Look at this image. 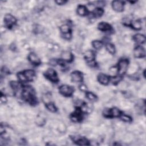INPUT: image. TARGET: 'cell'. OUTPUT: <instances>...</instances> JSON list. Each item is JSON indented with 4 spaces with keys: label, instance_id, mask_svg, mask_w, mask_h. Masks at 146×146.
I'll return each instance as SVG.
<instances>
[{
    "label": "cell",
    "instance_id": "1",
    "mask_svg": "<svg viewBox=\"0 0 146 146\" xmlns=\"http://www.w3.org/2000/svg\"><path fill=\"white\" fill-rule=\"evenodd\" d=\"M21 96L22 99L31 106L37 104L38 100L35 96L34 89L30 86H26L22 87Z\"/></svg>",
    "mask_w": 146,
    "mask_h": 146
},
{
    "label": "cell",
    "instance_id": "2",
    "mask_svg": "<svg viewBox=\"0 0 146 146\" xmlns=\"http://www.w3.org/2000/svg\"><path fill=\"white\" fill-rule=\"evenodd\" d=\"M35 72L33 70H26L22 72H18L17 76L20 82H31L33 80Z\"/></svg>",
    "mask_w": 146,
    "mask_h": 146
},
{
    "label": "cell",
    "instance_id": "3",
    "mask_svg": "<svg viewBox=\"0 0 146 146\" xmlns=\"http://www.w3.org/2000/svg\"><path fill=\"white\" fill-rule=\"evenodd\" d=\"M121 113L122 112L116 107L112 108H106L103 111V116L107 118L119 117Z\"/></svg>",
    "mask_w": 146,
    "mask_h": 146
},
{
    "label": "cell",
    "instance_id": "4",
    "mask_svg": "<svg viewBox=\"0 0 146 146\" xmlns=\"http://www.w3.org/2000/svg\"><path fill=\"white\" fill-rule=\"evenodd\" d=\"M129 64V60L127 59L123 58L119 60L117 64V72L119 75L123 76L127 71Z\"/></svg>",
    "mask_w": 146,
    "mask_h": 146
},
{
    "label": "cell",
    "instance_id": "5",
    "mask_svg": "<svg viewBox=\"0 0 146 146\" xmlns=\"http://www.w3.org/2000/svg\"><path fill=\"white\" fill-rule=\"evenodd\" d=\"M74 88L72 86L63 84L59 87V93L65 97H70L72 95L74 92Z\"/></svg>",
    "mask_w": 146,
    "mask_h": 146
},
{
    "label": "cell",
    "instance_id": "6",
    "mask_svg": "<svg viewBox=\"0 0 146 146\" xmlns=\"http://www.w3.org/2000/svg\"><path fill=\"white\" fill-rule=\"evenodd\" d=\"M43 75L46 78L52 83H56L59 80L56 71L53 68H48L44 72Z\"/></svg>",
    "mask_w": 146,
    "mask_h": 146
},
{
    "label": "cell",
    "instance_id": "7",
    "mask_svg": "<svg viewBox=\"0 0 146 146\" xmlns=\"http://www.w3.org/2000/svg\"><path fill=\"white\" fill-rule=\"evenodd\" d=\"M84 56L85 59L87 61V63L91 67H95L96 65V63L95 61V53L92 50H87L84 54Z\"/></svg>",
    "mask_w": 146,
    "mask_h": 146
},
{
    "label": "cell",
    "instance_id": "8",
    "mask_svg": "<svg viewBox=\"0 0 146 146\" xmlns=\"http://www.w3.org/2000/svg\"><path fill=\"white\" fill-rule=\"evenodd\" d=\"M83 113L80 107H76L75 110L71 114L70 119L74 122H80L83 120Z\"/></svg>",
    "mask_w": 146,
    "mask_h": 146
},
{
    "label": "cell",
    "instance_id": "9",
    "mask_svg": "<svg viewBox=\"0 0 146 146\" xmlns=\"http://www.w3.org/2000/svg\"><path fill=\"white\" fill-rule=\"evenodd\" d=\"M16 18L10 14H6L4 17V23L5 26L8 29H11L16 23Z\"/></svg>",
    "mask_w": 146,
    "mask_h": 146
},
{
    "label": "cell",
    "instance_id": "10",
    "mask_svg": "<svg viewBox=\"0 0 146 146\" xmlns=\"http://www.w3.org/2000/svg\"><path fill=\"white\" fill-rule=\"evenodd\" d=\"M71 80L74 83L82 82L83 80V75L79 71H74L71 73Z\"/></svg>",
    "mask_w": 146,
    "mask_h": 146
},
{
    "label": "cell",
    "instance_id": "11",
    "mask_svg": "<svg viewBox=\"0 0 146 146\" xmlns=\"http://www.w3.org/2000/svg\"><path fill=\"white\" fill-rule=\"evenodd\" d=\"M134 56L136 58H142L145 56V49L141 45H137L133 50Z\"/></svg>",
    "mask_w": 146,
    "mask_h": 146
},
{
    "label": "cell",
    "instance_id": "12",
    "mask_svg": "<svg viewBox=\"0 0 146 146\" xmlns=\"http://www.w3.org/2000/svg\"><path fill=\"white\" fill-rule=\"evenodd\" d=\"M71 138L72 140L78 145H90L88 140L84 137L74 136L72 137H71Z\"/></svg>",
    "mask_w": 146,
    "mask_h": 146
},
{
    "label": "cell",
    "instance_id": "13",
    "mask_svg": "<svg viewBox=\"0 0 146 146\" xmlns=\"http://www.w3.org/2000/svg\"><path fill=\"white\" fill-rule=\"evenodd\" d=\"M125 2L121 1H113L112 2V9L117 12H122L124 10Z\"/></svg>",
    "mask_w": 146,
    "mask_h": 146
},
{
    "label": "cell",
    "instance_id": "14",
    "mask_svg": "<svg viewBox=\"0 0 146 146\" xmlns=\"http://www.w3.org/2000/svg\"><path fill=\"white\" fill-rule=\"evenodd\" d=\"M28 59L32 64L35 66H39L41 63V60L40 58L34 52H31L29 54Z\"/></svg>",
    "mask_w": 146,
    "mask_h": 146
},
{
    "label": "cell",
    "instance_id": "15",
    "mask_svg": "<svg viewBox=\"0 0 146 146\" xmlns=\"http://www.w3.org/2000/svg\"><path fill=\"white\" fill-rule=\"evenodd\" d=\"M98 80L103 85H107L110 82V78L109 76L102 73L98 75Z\"/></svg>",
    "mask_w": 146,
    "mask_h": 146
},
{
    "label": "cell",
    "instance_id": "16",
    "mask_svg": "<svg viewBox=\"0 0 146 146\" xmlns=\"http://www.w3.org/2000/svg\"><path fill=\"white\" fill-rule=\"evenodd\" d=\"M98 28L102 31H110L112 30V26L111 25L105 22H101L98 24Z\"/></svg>",
    "mask_w": 146,
    "mask_h": 146
},
{
    "label": "cell",
    "instance_id": "17",
    "mask_svg": "<svg viewBox=\"0 0 146 146\" xmlns=\"http://www.w3.org/2000/svg\"><path fill=\"white\" fill-rule=\"evenodd\" d=\"M132 39L139 45L144 43L146 39L145 35L141 34H136L134 35L132 37Z\"/></svg>",
    "mask_w": 146,
    "mask_h": 146
},
{
    "label": "cell",
    "instance_id": "18",
    "mask_svg": "<svg viewBox=\"0 0 146 146\" xmlns=\"http://www.w3.org/2000/svg\"><path fill=\"white\" fill-rule=\"evenodd\" d=\"M74 55L70 51H64L62 54V59L64 62H71L73 60Z\"/></svg>",
    "mask_w": 146,
    "mask_h": 146
},
{
    "label": "cell",
    "instance_id": "19",
    "mask_svg": "<svg viewBox=\"0 0 146 146\" xmlns=\"http://www.w3.org/2000/svg\"><path fill=\"white\" fill-rule=\"evenodd\" d=\"M77 13L80 16H86L88 13L87 7L83 5H79L77 7Z\"/></svg>",
    "mask_w": 146,
    "mask_h": 146
},
{
    "label": "cell",
    "instance_id": "20",
    "mask_svg": "<svg viewBox=\"0 0 146 146\" xmlns=\"http://www.w3.org/2000/svg\"><path fill=\"white\" fill-rule=\"evenodd\" d=\"M128 26L131 27L134 30H139L141 29V23L139 19L131 21L130 25H129Z\"/></svg>",
    "mask_w": 146,
    "mask_h": 146
},
{
    "label": "cell",
    "instance_id": "21",
    "mask_svg": "<svg viewBox=\"0 0 146 146\" xmlns=\"http://www.w3.org/2000/svg\"><path fill=\"white\" fill-rule=\"evenodd\" d=\"M103 13H104V10L101 7L95 8L91 13L92 17L96 18L102 17Z\"/></svg>",
    "mask_w": 146,
    "mask_h": 146
},
{
    "label": "cell",
    "instance_id": "22",
    "mask_svg": "<svg viewBox=\"0 0 146 146\" xmlns=\"http://www.w3.org/2000/svg\"><path fill=\"white\" fill-rule=\"evenodd\" d=\"M10 86L12 90L14 91H17L19 90L21 87H22L21 82H17V81H11L10 82Z\"/></svg>",
    "mask_w": 146,
    "mask_h": 146
},
{
    "label": "cell",
    "instance_id": "23",
    "mask_svg": "<svg viewBox=\"0 0 146 146\" xmlns=\"http://www.w3.org/2000/svg\"><path fill=\"white\" fill-rule=\"evenodd\" d=\"M45 106L47 108V109L51 112H55L57 111V108L52 102H48L46 103Z\"/></svg>",
    "mask_w": 146,
    "mask_h": 146
},
{
    "label": "cell",
    "instance_id": "24",
    "mask_svg": "<svg viewBox=\"0 0 146 146\" xmlns=\"http://www.w3.org/2000/svg\"><path fill=\"white\" fill-rule=\"evenodd\" d=\"M60 31L62 33V34H67L69 33H71V29L70 27V26L67 25V24H64L62 25L60 27Z\"/></svg>",
    "mask_w": 146,
    "mask_h": 146
},
{
    "label": "cell",
    "instance_id": "25",
    "mask_svg": "<svg viewBox=\"0 0 146 146\" xmlns=\"http://www.w3.org/2000/svg\"><path fill=\"white\" fill-rule=\"evenodd\" d=\"M106 50L111 54L113 55L115 54V52H116V49L115 47L114 46V45L112 43H108L106 44Z\"/></svg>",
    "mask_w": 146,
    "mask_h": 146
},
{
    "label": "cell",
    "instance_id": "26",
    "mask_svg": "<svg viewBox=\"0 0 146 146\" xmlns=\"http://www.w3.org/2000/svg\"><path fill=\"white\" fill-rule=\"evenodd\" d=\"M93 47L96 50H100L103 47V43L101 40H93L91 43Z\"/></svg>",
    "mask_w": 146,
    "mask_h": 146
},
{
    "label": "cell",
    "instance_id": "27",
    "mask_svg": "<svg viewBox=\"0 0 146 146\" xmlns=\"http://www.w3.org/2000/svg\"><path fill=\"white\" fill-rule=\"evenodd\" d=\"M86 96L88 100L91 101H96L98 99L96 95H95L94 93L90 91L86 92Z\"/></svg>",
    "mask_w": 146,
    "mask_h": 146
},
{
    "label": "cell",
    "instance_id": "28",
    "mask_svg": "<svg viewBox=\"0 0 146 146\" xmlns=\"http://www.w3.org/2000/svg\"><path fill=\"white\" fill-rule=\"evenodd\" d=\"M110 81L113 84H117L121 79H122V76L121 75H117L113 77H110Z\"/></svg>",
    "mask_w": 146,
    "mask_h": 146
},
{
    "label": "cell",
    "instance_id": "29",
    "mask_svg": "<svg viewBox=\"0 0 146 146\" xmlns=\"http://www.w3.org/2000/svg\"><path fill=\"white\" fill-rule=\"evenodd\" d=\"M121 120H123L124 122H127V123H131L132 121V117H130L129 115H127L126 114L121 113L120 116L119 117Z\"/></svg>",
    "mask_w": 146,
    "mask_h": 146
},
{
    "label": "cell",
    "instance_id": "30",
    "mask_svg": "<svg viewBox=\"0 0 146 146\" xmlns=\"http://www.w3.org/2000/svg\"><path fill=\"white\" fill-rule=\"evenodd\" d=\"M6 102H7L6 97L1 92V103H5Z\"/></svg>",
    "mask_w": 146,
    "mask_h": 146
},
{
    "label": "cell",
    "instance_id": "31",
    "mask_svg": "<svg viewBox=\"0 0 146 146\" xmlns=\"http://www.w3.org/2000/svg\"><path fill=\"white\" fill-rule=\"evenodd\" d=\"M58 59H51L50 62V64H51V66H56L58 64Z\"/></svg>",
    "mask_w": 146,
    "mask_h": 146
},
{
    "label": "cell",
    "instance_id": "32",
    "mask_svg": "<svg viewBox=\"0 0 146 146\" xmlns=\"http://www.w3.org/2000/svg\"><path fill=\"white\" fill-rule=\"evenodd\" d=\"M87 86L85 84H80L79 86V90L80 91H82L86 92V91H87Z\"/></svg>",
    "mask_w": 146,
    "mask_h": 146
},
{
    "label": "cell",
    "instance_id": "33",
    "mask_svg": "<svg viewBox=\"0 0 146 146\" xmlns=\"http://www.w3.org/2000/svg\"><path fill=\"white\" fill-rule=\"evenodd\" d=\"M67 1H62V0H59V1H56L55 3H56L58 5H64Z\"/></svg>",
    "mask_w": 146,
    "mask_h": 146
}]
</instances>
